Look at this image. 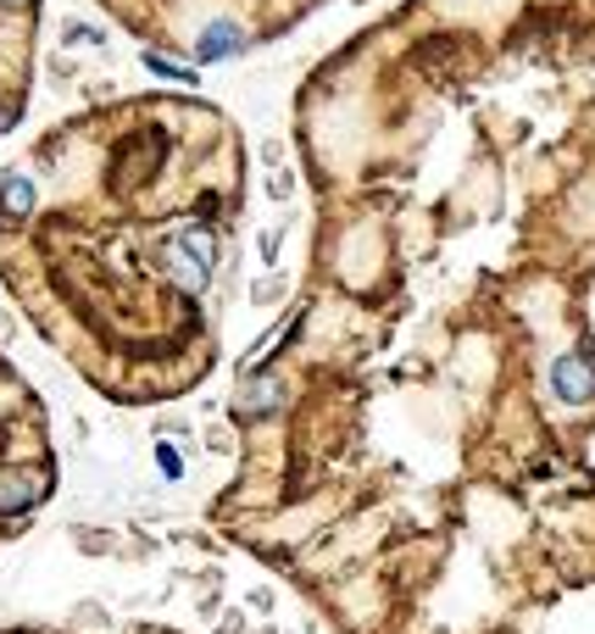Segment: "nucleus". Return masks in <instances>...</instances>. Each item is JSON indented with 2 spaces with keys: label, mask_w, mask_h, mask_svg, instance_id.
<instances>
[{
  "label": "nucleus",
  "mask_w": 595,
  "mask_h": 634,
  "mask_svg": "<svg viewBox=\"0 0 595 634\" xmlns=\"http://www.w3.org/2000/svg\"><path fill=\"white\" fill-rule=\"evenodd\" d=\"M239 223V123L139 89L51 123L0 173V284L95 396L162 407L223 357Z\"/></svg>",
  "instance_id": "1"
},
{
  "label": "nucleus",
  "mask_w": 595,
  "mask_h": 634,
  "mask_svg": "<svg viewBox=\"0 0 595 634\" xmlns=\"http://www.w3.org/2000/svg\"><path fill=\"white\" fill-rule=\"evenodd\" d=\"M95 7L151 57L212 67L262 51L339 0H95Z\"/></svg>",
  "instance_id": "2"
},
{
  "label": "nucleus",
  "mask_w": 595,
  "mask_h": 634,
  "mask_svg": "<svg viewBox=\"0 0 595 634\" xmlns=\"http://www.w3.org/2000/svg\"><path fill=\"white\" fill-rule=\"evenodd\" d=\"M57 496V440L51 412L23 368L0 351V546L28 534Z\"/></svg>",
  "instance_id": "3"
},
{
  "label": "nucleus",
  "mask_w": 595,
  "mask_h": 634,
  "mask_svg": "<svg viewBox=\"0 0 595 634\" xmlns=\"http://www.w3.org/2000/svg\"><path fill=\"white\" fill-rule=\"evenodd\" d=\"M45 0H0V139H7L34 95Z\"/></svg>",
  "instance_id": "4"
}]
</instances>
